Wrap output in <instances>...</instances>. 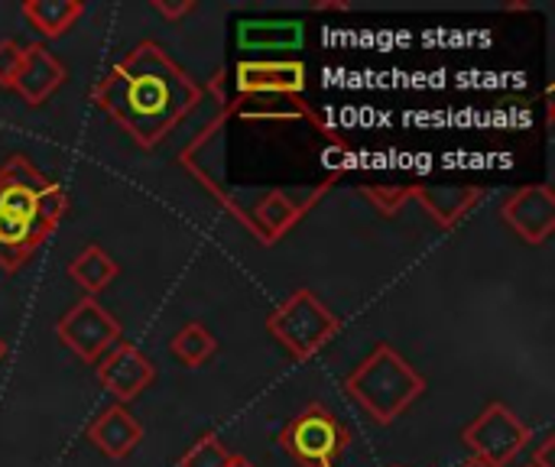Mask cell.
<instances>
[{"label":"cell","mask_w":555,"mask_h":467,"mask_svg":"<svg viewBox=\"0 0 555 467\" xmlns=\"http://www.w3.org/2000/svg\"><path fill=\"white\" fill-rule=\"evenodd\" d=\"M501 221L527 244L540 247L555 231V189L553 185H524L501 205Z\"/></svg>","instance_id":"cell-9"},{"label":"cell","mask_w":555,"mask_h":467,"mask_svg":"<svg viewBox=\"0 0 555 467\" xmlns=\"http://www.w3.org/2000/svg\"><path fill=\"white\" fill-rule=\"evenodd\" d=\"M276 442L299 467H335L351 436L332 410H325L322 403H309L280 429Z\"/></svg>","instance_id":"cell-5"},{"label":"cell","mask_w":555,"mask_h":467,"mask_svg":"<svg viewBox=\"0 0 555 467\" xmlns=\"http://www.w3.org/2000/svg\"><path fill=\"white\" fill-rule=\"evenodd\" d=\"M3 354H7V345L0 341V361H3Z\"/></svg>","instance_id":"cell-25"},{"label":"cell","mask_w":555,"mask_h":467,"mask_svg":"<svg viewBox=\"0 0 555 467\" xmlns=\"http://www.w3.org/2000/svg\"><path fill=\"white\" fill-rule=\"evenodd\" d=\"M345 390L377 426H390L426 393V380L400 351H393L390 345H377L345 380Z\"/></svg>","instance_id":"cell-2"},{"label":"cell","mask_w":555,"mask_h":467,"mask_svg":"<svg viewBox=\"0 0 555 467\" xmlns=\"http://www.w3.org/2000/svg\"><path fill=\"white\" fill-rule=\"evenodd\" d=\"M55 335L81 364H98L120 341V322L98 299L85 296L68 312H62Z\"/></svg>","instance_id":"cell-7"},{"label":"cell","mask_w":555,"mask_h":467,"mask_svg":"<svg viewBox=\"0 0 555 467\" xmlns=\"http://www.w3.org/2000/svg\"><path fill=\"white\" fill-rule=\"evenodd\" d=\"M120 267L98 247V244H88L72 263H68V276L75 286L85 289L88 299H98V293H104L114 280H117Z\"/></svg>","instance_id":"cell-16"},{"label":"cell","mask_w":555,"mask_h":467,"mask_svg":"<svg viewBox=\"0 0 555 467\" xmlns=\"http://www.w3.org/2000/svg\"><path fill=\"white\" fill-rule=\"evenodd\" d=\"M169 351H172L185 367H202V364L218 351V341H215V335H211L202 322H192V325H185L182 332H176V338L169 341Z\"/></svg>","instance_id":"cell-17"},{"label":"cell","mask_w":555,"mask_h":467,"mask_svg":"<svg viewBox=\"0 0 555 467\" xmlns=\"http://www.w3.org/2000/svg\"><path fill=\"white\" fill-rule=\"evenodd\" d=\"M85 13L81 0H23V16L26 23L42 33L46 39H55L75 26V20Z\"/></svg>","instance_id":"cell-15"},{"label":"cell","mask_w":555,"mask_h":467,"mask_svg":"<svg viewBox=\"0 0 555 467\" xmlns=\"http://www.w3.org/2000/svg\"><path fill=\"white\" fill-rule=\"evenodd\" d=\"M85 436L101 455H107L111 462H120L143 442V426L120 403H114L104 413H98V419L85 429Z\"/></svg>","instance_id":"cell-12"},{"label":"cell","mask_w":555,"mask_h":467,"mask_svg":"<svg viewBox=\"0 0 555 467\" xmlns=\"http://www.w3.org/2000/svg\"><path fill=\"white\" fill-rule=\"evenodd\" d=\"M459 467H491L488 462H481V458H468V462H462Z\"/></svg>","instance_id":"cell-24"},{"label":"cell","mask_w":555,"mask_h":467,"mask_svg":"<svg viewBox=\"0 0 555 467\" xmlns=\"http://www.w3.org/2000/svg\"><path fill=\"white\" fill-rule=\"evenodd\" d=\"M462 445L472 452V458H481L491 467H507L530 445V429L511 406L488 403L481 416L462 429Z\"/></svg>","instance_id":"cell-6"},{"label":"cell","mask_w":555,"mask_h":467,"mask_svg":"<svg viewBox=\"0 0 555 467\" xmlns=\"http://www.w3.org/2000/svg\"><path fill=\"white\" fill-rule=\"evenodd\" d=\"M234 75L241 94H302L306 88V65L296 59L237 62Z\"/></svg>","instance_id":"cell-11"},{"label":"cell","mask_w":555,"mask_h":467,"mask_svg":"<svg viewBox=\"0 0 555 467\" xmlns=\"http://www.w3.org/2000/svg\"><path fill=\"white\" fill-rule=\"evenodd\" d=\"M406 195L436 218L439 228H455L481 202V189H439V185H406Z\"/></svg>","instance_id":"cell-13"},{"label":"cell","mask_w":555,"mask_h":467,"mask_svg":"<svg viewBox=\"0 0 555 467\" xmlns=\"http://www.w3.org/2000/svg\"><path fill=\"white\" fill-rule=\"evenodd\" d=\"M267 332L293 358L306 361V358H315L341 332V322L312 289H296L267 315Z\"/></svg>","instance_id":"cell-3"},{"label":"cell","mask_w":555,"mask_h":467,"mask_svg":"<svg viewBox=\"0 0 555 467\" xmlns=\"http://www.w3.org/2000/svg\"><path fill=\"white\" fill-rule=\"evenodd\" d=\"M397 467H400V465H397Z\"/></svg>","instance_id":"cell-26"},{"label":"cell","mask_w":555,"mask_h":467,"mask_svg":"<svg viewBox=\"0 0 555 467\" xmlns=\"http://www.w3.org/2000/svg\"><path fill=\"white\" fill-rule=\"evenodd\" d=\"M23 62V46L13 39H0V88H13Z\"/></svg>","instance_id":"cell-20"},{"label":"cell","mask_w":555,"mask_h":467,"mask_svg":"<svg viewBox=\"0 0 555 467\" xmlns=\"http://www.w3.org/2000/svg\"><path fill=\"white\" fill-rule=\"evenodd\" d=\"M68 81V68L39 42L33 46H23V62H20V72H16V81H13V91L29 104V107H39L52 98L55 88H62Z\"/></svg>","instance_id":"cell-10"},{"label":"cell","mask_w":555,"mask_h":467,"mask_svg":"<svg viewBox=\"0 0 555 467\" xmlns=\"http://www.w3.org/2000/svg\"><path fill=\"white\" fill-rule=\"evenodd\" d=\"M156 380L153 361L130 341H117L101 361H98V384L114 403H130L137 400L150 384Z\"/></svg>","instance_id":"cell-8"},{"label":"cell","mask_w":555,"mask_h":467,"mask_svg":"<svg viewBox=\"0 0 555 467\" xmlns=\"http://www.w3.org/2000/svg\"><path fill=\"white\" fill-rule=\"evenodd\" d=\"M553 449H555L553 436H550V439H543V445L533 452V462H530V467H555L553 465Z\"/></svg>","instance_id":"cell-22"},{"label":"cell","mask_w":555,"mask_h":467,"mask_svg":"<svg viewBox=\"0 0 555 467\" xmlns=\"http://www.w3.org/2000/svg\"><path fill=\"white\" fill-rule=\"evenodd\" d=\"M91 101L133 143L153 150L195 111L202 88L159 42L146 39L91 88Z\"/></svg>","instance_id":"cell-1"},{"label":"cell","mask_w":555,"mask_h":467,"mask_svg":"<svg viewBox=\"0 0 555 467\" xmlns=\"http://www.w3.org/2000/svg\"><path fill=\"white\" fill-rule=\"evenodd\" d=\"M228 458H231V452L224 449V442L215 432H208L182 455L179 467H224Z\"/></svg>","instance_id":"cell-18"},{"label":"cell","mask_w":555,"mask_h":467,"mask_svg":"<svg viewBox=\"0 0 555 467\" xmlns=\"http://www.w3.org/2000/svg\"><path fill=\"white\" fill-rule=\"evenodd\" d=\"M302 36V23L293 20H247L237 26L241 49H299Z\"/></svg>","instance_id":"cell-14"},{"label":"cell","mask_w":555,"mask_h":467,"mask_svg":"<svg viewBox=\"0 0 555 467\" xmlns=\"http://www.w3.org/2000/svg\"><path fill=\"white\" fill-rule=\"evenodd\" d=\"M224 467H257V465H254V462H247L244 455H231V458H228V465H224Z\"/></svg>","instance_id":"cell-23"},{"label":"cell","mask_w":555,"mask_h":467,"mask_svg":"<svg viewBox=\"0 0 555 467\" xmlns=\"http://www.w3.org/2000/svg\"><path fill=\"white\" fill-rule=\"evenodd\" d=\"M328 185L332 182H322L312 192L257 189V192H244V195H228L221 202L260 244H276L293 224H299L306 218V211L315 205L319 195L328 192Z\"/></svg>","instance_id":"cell-4"},{"label":"cell","mask_w":555,"mask_h":467,"mask_svg":"<svg viewBox=\"0 0 555 467\" xmlns=\"http://www.w3.org/2000/svg\"><path fill=\"white\" fill-rule=\"evenodd\" d=\"M361 195H364V198H371V202H374V208H377L380 215H397V211L410 202L406 185H377V189H361Z\"/></svg>","instance_id":"cell-19"},{"label":"cell","mask_w":555,"mask_h":467,"mask_svg":"<svg viewBox=\"0 0 555 467\" xmlns=\"http://www.w3.org/2000/svg\"><path fill=\"white\" fill-rule=\"evenodd\" d=\"M195 0H182V3H169V0H153V10L156 13H163L166 20H172V23H179L182 16H189V13H195Z\"/></svg>","instance_id":"cell-21"}]
</instances>
